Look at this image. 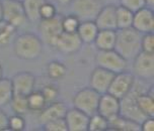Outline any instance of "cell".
Masks as SVG:
<instances>
[{
	"instance_id": "cell-35",
	"label": "cell",
	"mask_w": 154,
	"mask_h": 131,
	"mask_svg": "<svg viewBox=\"0 0 154 131\" xmlns=\"http://www.w3.org/2000/svg\"><path fill=\"white\" fill-rule=\"evenodd\" d=\"M141 51L154 54V34L153 32L143 33L141 36Z\"/></svg>"
},
{
	"instance_id": "cell-22",
	"label": "cell",
	"mask_w": 154,
	"mask_h": 131,
	"mask_svg": "<svg viewBox=\"0 0 154 131\" xmlns=\"http://www.w3.org/2000/svg\"><path fill=\"white\" fill-rule=\"evenodd\" d=\"M134 12L122 5L116 7V22H117V29H125L132 27L133 23Z\"/></svg>"
},
{
	"instance_id": "cell-8",
	"label": "cell",
	"mask_w": 154,
	"mask_h": 131,
	"mask_svg": "<svg viewBox=\"0 0 154 131\" xmlns=\"http://www.w3.org/2000/svg\"><path fill=\"white\" fill-rule=\"evenodd\" d=\"M69 5L71 13L75 14L82 21L94 20L104 4L103 0H73Z\"/></svg>"
},
{
	"instance_id": "cell-36",
	"label": "cell",
	"mask_w": 154,
	"mask_h": 131,
	"mask_svg": "<svg viewBox=\"0 0 154 131\" xmlns=\"http://www.w3.org/2000/svg\"><path fill=\"white\" fill-rule=\"evenodd\" d=\"M119 1H120V5H122L123 7L131 10L132 12H136L137 10L146 6L145 0H119Z\"/></svg>"
},
{
	"instance_id": "cell-39",
	"label": "cell",
	"mask_w": 154,
	"mask_h": 131,
	"mask_svg": "<svg viewBox=\"0 0 154 131\" xmlns=\"http://www.w3.org/2000/svg\"><path fill=\"white\" fill-rule=\"evenodd\" d=\"M55 2H57L58 4L61 5H69L73 0H54Z\"/></svg>"
},
{
	"instance_id": "cell-7",
	"label": "cell",
	"mask_w": 154,
	"mask_h": 131,
	"mask_svg": "<svg viewBox=\"0 0 154 131\" xmlns=\"http://www.w3.org/2000/svg\"><path fill=\"white\" fill-rule=\"evenodd\" d=\"M133 75L140 81L152 80L154 76V54L140 51L132 60Z\"/></svg>"
},
{
	"instance_id": "cell-37",
	"label": "cell",
	"mask_w": 154,
	"mask_h": 131,
	"mask_svg": "<svg viewBox=\"0 0 154 131\" xmlns=\"http://www.w3.org/2000/svg\"><path fill=\"white\" fill-rule=\"evenodd\" d=\"M140 130L153 131L154 130V117H146L140 123Z\"/></svg>"
},
{
	"instance_id": "cell-33",
	"label": "cell",
	"mask_w": 154,
	"mask_h": 131,
	"mask_svg": "<svg viewBox=\"0 0 154 131\" xmlns=\"http://www.w3.org/2000/svg\"><path fill=\"white\" fill-rule=\"evenodd\" d=\"M58 14L56 6L49 2L48 0L41 6L40 9V20L41 19H51V18L55 17Z\"/></svg>"
},
{
	"instance_id": "cell-29",
	"label": "cell",
	"mask_w": 154,
	"mask_h": 131,
	"mask_svg": "<svg viewBox=\"0 0 154 131\" xmlns=\"http://www.w3.org/2000/svg\"><path fill=\"white\" fill-rule=\"evenodd\" d=\"M9 105L11 106V109L14 112V114L23 115L29 111V105H27V96H23V95L13 94Z\"/></svg>"
},
{
	"instance_id": "cell-14",
	"label": "cell",
	"mask_w": 154,
	"mask_h": 131,
	"mask_svg": "<svg viewBox=\"0 0 154 131\" xmlns=\"http://www.w3.org/2000/svg\"><path fill=\"white\" fill-rule=\"evenodd\" d=\"M83 45L79 39L77 33H70V32L63 31L58 37L56 45L54 48L62 54H72L77 53Z\"/></svg>"
},
{
	"instance_id": "cell-31",
	"label": "cell",
	"mask_w": 154,
	"mask_h": 131,
	"mask_svg": "<svg viewBox=\"0 0 154 131\" xmlns=\"http://www.w3.org/2000/svg\"><path fill=\"white\" fill-rule=\"evenodd\" d=\"M26 122L20 114H13L8 118V130L23 131L26 129Z\"/></svg>"
},
{
	"instance_id": "cell-38",
	"label": "cell",
	"mask_w": 154,
	"mask_h": 131,
	"mask_svg": "<svg viewBox=\"0 0 154 131\" xmlns=\"http://www.w3.org/2000/svg\"><path fill=\"white\" fill-rule=\"evenodd\" d=\"M8 115L0 108V131L8 130Z\"/></svg>"
},
{
	"instance_id": "cell-30",
	"label": "cell",
	"mask_w": 154,
	"mask_h": 131,
	"mask_svg": "<svg viewBox=\"0 0 154 131\" xmlns=\"http://www.w3.org/2000/svg\"><path fill=\"white\" fill-rule=\"evenodd\" d=\"M80 21L81 20L73 13H69V14L65 16H62L61 24L63 31L70 32V33H76L79 24H80Z\"/></svg>"
},
{
	"instance_id": "cell-41",
	"label": "cell",
	"mask_w": 154,
	"mask_h": 131,
	"mask_svg": "<svg viewBox=\"0 0 154 131\" xmlns=\"http://www.w3.org/2000/svg\"><path fill=\"white\" fill-rule=\"evenodd\" d=\"M3 77V68H2L1 64H0V79Z\"/></svg>"
},
{
	"instance_id": "cell-21",
	"label": "cell",
	"mask_w": 154,
	"mask_h": 131,
	"mask_svg": "<svg viewBox=\"0 0 154 131\" xmlns=\"http://www.w3.org/2000/svg\"><path fill=\"white\" fill-rule=\"evenodd\" d=\"M109 128L121 131H139L140 123L122 115H118L109 120Z\"/></svg>"
},
{
	"instance_id": "cell-12",
	"label": "cell",
	"mask_w": 154,
	"mask_h": 131,
	"mask_svg": "<svg viewBox=\"0 0 154 131\" xmlns=\"http://www.w3.org/2000/svg\"><path fill=\"white\" fill-rule=\"evenodd\" d=\"M120 99L112 96L109 93L100 94L96 113L100 114L108 120L120 115Z\"/></svg>"
},
{
	"instance_id": "cell-5",
	"label": "cell",
	"mask_w": 154,
	"mask_h": 131,
	"mask_svg": "<svg viewBox=\"0 0 154 131\" xmlns=\"http://www.w3.org/2000/svg\"><path fill=\"white\" fill-rule=\"evenodd\" d=\"M62 16L57 14L55 17L51 19H41L38 20L40 23L38 25V31L43 42L47 43L48 45H51L54 48L56 45V42L60 34L63 32L62 24H61Z\"/></svg>"
},
{
	"instance_id": "cell-28",
	"label": "cell",
	"mask_w": 154,
	"mask_h": 131,
	"mask_svg": "<svg viewBox=\"0 0 154 131\" xmlns=\"http://www.w3.org/2000/svg\"><path fill=\"white\" fill-rule=\"evenodd\" d=\"M109 129V120L100 114L94 113L89 116L87 131H104Z\"/></svg>"
},
{
	"instance_id": "cell-19",
	"label": "cell",
	"mask_w": 154,
	"mask_h": 131,
	"mask_svg": "<svg viewBox=\"0 0 154 131\" xmlns=\"http://www.w3.org/2000/svg\"><path fill=\"white\" fill-rule=\"evenodd\" d=\"M98 27L95 24L94 20H82L78 26L76 33L82 43H93L98 32Z\"/></svg>"
},
{
	"instance_id": "cell-1",
	"label": "cell",
	"mask_w": 154,
	"mask_h": 131,
	"mask_svg": "<svg viewBox=\"0 0 154 131\" xmlns=\"http://www.w3.org/2000/svg\"><path fill=\"white\" fill-rule=\"evenodd\" d=\"M13 54L23 61L38 59L43 53V40L38 34L32 32L21 33L13 39Z\"/></svg>"
},
{
	"instance_id": "cell-6",
	"label": "cell",
	"mask_w": 154,
	"mask_h": 131,
	"mask_svg": "<svg viewBox=\"0 0 154 131\" xmlns=\"http://www.w3.org/2000/svg\"><path fill=\"white\" fill-rule=\"evenodd\" d=\"M2 19L12 24L16 28L23 26L27 21L23 2L19 0H1Z\"/></svg>"
},
{
	"instance_id": "cell-43",
	"label": "cell",
	"mask_w": 154,
	"mask_h": 131,
	"mask_svg": "<svg viewBox=\"0 0 154 131\" xmlns=\"http://www.w3.org/2000/svg\"><path fill=\"white\" fill-rule=\"evenodd\" d=\"M19 1H23V0H19Z\"/></svg>"
},
{
	"instance_id": "cell-9",
	"label": "cell",
	"mask_w": 154,
	"mask_h": 131,
	"mask_svg": "<svg viewBox=\"0 0 154 131\" xmlns=\"http://www.w3.org/2000/svg\"><path fill=\"white\" fill-rule=\"evenodd\" d=\"M135 82H136V78L133 73H129L127 71L117 73L112 78L108 93L119 99H122L132 90Z\"/></svg>"
},
{
	"instance_id": "cell-34",
	"label": "cell",
	"mask_w": 154,
	"mask_h": 131,
	"mask_svg": "<svg viewBox=\"0 0 154 131\" xmlns=\"http://www.w3.org/2000/svg\"><path fill=\"white\" fill-rule=\"evenodd\" d=\"M43 127L44 130L46 131H68L64 118L51 120V121L43 124Z\"/></svg>"
},
{
	"instance_id": "cell-40",
	"label": "cell",
	"mask_w": 154,
	"mask_h": 131,
	"mask_svg": "<svg viewBox=\"0 0 154 131\" xmlns=\"http://www.w3.org/2000/svg\"><path fill=\"white\" fill-rule=\"evenodd\" d=\"M145 3H146V6L153 7V5H154V0H145Z\"/></svg>"
},
{
	"instance_id": "cell-18",
	"label": "cell",
	"mask_w": 154,
	"mask_h": 131,
	"mask_svg": "<svg viewBox=\"0 0 154 131\" xmlns=\"http://www.w3.org/2000/svg\"><path fill=\"white\" fill-rule=\"evenodd\" d=\"M137 106H138L140 112L145 117H154V96H153V88L141 90L138 92L136 97Z\"/></svg>"
},
{
	"instance_id": "cell-25",
	"label": "cell",
	"mask_w": 154,
	"mask_h": 131,
	"mask_svg": "<svg viewBox=\"0 0 154 131\" xmlns=\"http://www.w3.org/2000/svg\"><path fill=\"white\" fill-rule=\"evenodd\" d=\"M16 27L5 20H0V46H6L14 39Z\"/></svg>"
},
{
	"instance_id": "cell-15",
	"label": "cell",
	"mask_w": 154,
	"mask_h": 131,
	"mask_svg": "<svg viewBox=\"0 0 154 131\" xmlns=\"http://www.w3.org/2000/svg\"><path fill=\"white\" fill-rule=\"evenodd\" d=\"M68 131H87L89 116L76 108L67 109L64 116Z\"/></svg>"
},
{
	"instance_id": "cell-23",
	"label": "cell",
	"mask_w": 154,
	"mask_h": 131,
	"mask_svg": "<svg viewBox=\"0 0 154 131\" xmlns=\"http://www.w3.org/2000/svg\"><path fill=\"white\" fill-rule=\"evenodd\" d=\"M47 0H23V9L29 21L40 20V9L41 6Z\"/></svg>"
},
{
	"instance_id": "cell-3",
	"label": "cell",
	"mask_w": 154,
	"mask_h": 131,
	"mask_svg": "<svg viewBox=\"0 0 154 131\" xmlns=\"http://www.w3.org/2000/svg\"><path fill=\"white\" fill-rule=\"evenodd\" d=\"M94 62L96 67H100L114 74L127 71L128 68V61L115 50L98 51L95 54Z\"/></svg>"
},
{
	"instance_id": "cell-20",
	"label": "cell",
	"mask_w": 154,
	"mask_h": 131,
	"mask_svg": "<svg viewBox=\"0 0 154 131\" xmlns=\"http://www.w3.org/2000/svg\"><path fill=\"white\" fill-rule=\"evenodd\" d=\"M116 35H117V31L100 29L93 43L95 45L97 51L114 50L116 43Z\"/></svg>"
},
{
	"instance_id": "cell-27",
	"label": "cell",
	"mask_w": 154,
	"mask_h": 131,
	"mask_svg": "<svg viewBox=\"0 0 154 131\" xmlns=\"http://www.w3.org/2000/svg\"><path fill=\"white\" fill-rule=\"evenodd\" d=\"M47 104H48V103H47L45 97L43 96L42 92H41L40 90H38V91L34 90V91L27 96V105H29V111L40 112L46 107Z\"/></svg>"
},
{
	"instance_id": "cell-42",
	"label": "cell",
	"mask_w": 154,
	"mask_h": 131,
	"mask_svg": "<svg viewBox=\"0 0 154 131\" xmlns=\"http://www.w3.org/2000/svg\"><path fill=\"white\" fill-rule=\"evenodd\" d=\"M0 20H2V4H1V0H0Z\"/></svg>"
},
{
	"instance_id": "cell-10",
	"label": "cell",
	"mask_w": 154,
	"mask_h": 131,
	"mask_svg": "<svg viewBox=\"0 0 154 131\" xmlns=\"http://www.w3.org/2000/svg\"><path fill=\"white\" fill-rule=\"evenodd\" d=\"M132 27L140 33H149L154 31V13L153 8L144 6L134 12Z\"/></svg>"
},
{
	"instance_id": "cell-4",
	"label": "cell",
	"mask_w": 154,
	"mask_h": 131,
	"mask_svg": "<svg viewBox=\"0 0 154 131\" xmlns=\"http://www.w3.org/2000/svg\"><path fill=\"white\" fill-rule=\"evenodd\" d=\"M100 94L90 87L79 90L72 98L73 107L78 109L88 116L96 113Z\"/></svg>"
},
{
	"instance_id": "cell-32",
	"label": "cell",
	"mask_w": 154,
	"mask_h": 131,
	"mask_svg": "<svg viewBox=\"0 0 154 131\" xmlns=\"http://www.w3.org/2000/svg\"><path fill=\"white\" fill-rule=\"evenodd\" d=\"M42 92L43 96L45 97V99L47 101V103H52L54 101L58 100V97H59V88L54 85V84H47L43 87L42 89L40 90Z\"/></svg>"
},
{
	"instance_id": "cell-24",
	"label": "cell",
	"mask_w": 154,
	"mask_h": 131,
	"mask_svg": "<svg viewBox=\"0 0 154 131\" xmlns=\"http://www.w3.org/2000/svg\"><path fill=\"white\" fill-rule=\"evenodd\" d=\"M13 88L11 80L8 78L0 79V108L7 106L13 97Z\"/></svg>"
},
{
	"instance_id": "cell-16",
	"label": "cell",
	"mask_w": 154,
	"mask_h": 131,
	"mask_svg": "<svg viewBox=\"0 0 154 131\" xmlns=\"http://www.w3.org/2000/svg\"><path fill=\"white\" fill-rule=\"evenodd\" d=\"M67 107L63 102L60 101H54L52 103L46 105V107L40 111V114L38 116V121L40 124H45L47 122L54 119L64 118Z\"/></svg>"
},
{
	"instance_id": "cell-26",
	"label": "cell",
	"mask_w": 154,
	"mask_h": 131,
	"mask_svg": "<svg viewBox=\"0 0 154 131\" xmlns=\"http://www.w3.org/2000/svg\"><path fill=\"white\" fill-rule=\"evenodd\" d=\"M47 76L52 80H61L66 76L67 67L60 61H51L46 67Z\"/></svg>"
},
{
	"instance_id": "cell-11",
	"label": "cell",
	"mask_w": 154,
	"mask_h": 131,
	"mask_svg": "<svg viewBox=\"0 0 154 131\" xmlns=\"http://www.w3.org/2000/svg\"><path fill=\"white\" fill-rule=\"evenodd\" d=\"M10 80H11L14 94L29 96L35 90V77L31 72L23 71V72L16 73Z\"/></svg>"
},
{
	"instance_id": "cell-13",
	"label": "cell",
	"mask_w": 154,
	"mask_h": 131,
	"mask_svg": "<svg viewBox=\"0 0 154 131\" xmlns=\"http://www.w3.org/2000/svg\"><path fill=\"white\" fill-rule=\"evenodd\" d=\"M115 74L109 71L103 69L100 67H96L92 71L89 77V87L98 92L100 94L106 93L112 83Z\"/></svg>"
},
{
	"instance_id": "cell-17",
	"label": "cell",
	"mask_w": 154,
	"mask_h": 131,
	"mask_svg": "<svg viewBox=\"0 0 154 131\" xmlns=\"http://www.w3.org/2000/svg\"><path fill=\"white\" fill-rule=\"evenodd\" d=\"M116 5H103L94 18V22L98 29H112L117 31L116 22Z\"/></svg>"
},
{
	"instance_id": "cell-2",
	"label": "cell",
	"mask_w": 154,
	"mask_h": 131,
	"mask_svg": "<svg viewBox=\"0 0 154 131\" xmlns=\"http://www.w3.org/2000/svg\"><path fill=\"white\" fill-rule=\"evenodd\" d=\"M142 33L129 27L125 29H117L115 51H117L127 61H132L141 51Z\"/></svg>"
}]
</instances>
